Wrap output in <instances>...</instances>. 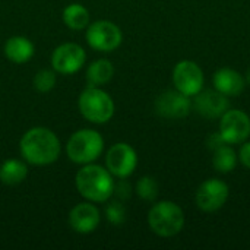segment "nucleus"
Instances as JSON below:
<instances>
[{
    "label": "nucleus",
    "instance_id": "dca6fc26",
    "mask_svg": "<svg viewBox=\"0 0 250 250\" xmlns=\"http://www.w3.org/2000/svg\"><path fill=\"white\" fill-rule=\"evenodd\" d=\"M4 54L13 63H26L34 56V44L25 37H12L4 44Z\"/></svg>",
    "mask_w": 250,
    "mask_h": 250
},
{
    "label": "nucleus",
    "instance_id": "f03ea898",
    "mask_svg": "<svg viewBox=\"0 0 250 250\" xmlns=\"http://www.w3.org/2000/svg\"><path fill=\"white\" fill-rule=\"evenodd\" d=\"M76 189L91 202H105L114 192V180L108 170L89 164L78 171Z\"/></svg>",
    "mask_w": 250,
    "mask_h": 250
},
{
    "label": "nucleus",
    "instance_id": "7ed1b4c3",
    "mask_svg": "<svg viewBox=\"0 0 250 250\" xmlns=\"http://www.w3.org/2000/svg\"><path fill=\"white\" fill-rule=\"evenodd\" d=\"M151 230L160 237H173L179 234L185 226V214L182 208L170 201L155 204L148 214Z\"/></svg>",
    "mask_w": 250,
    "mask_h": 250
},
{
    "label": "nucleus",
    "instance_id": "f257e3e1",
    "mask_svg": "<svg viewBox=\"0 0 250 250\" xmlns=\"http://www.w3.org/2000/svg\"><path fill=\"white\" fill-rule=\"evenodd\" d=\"M21 154L34 166H48L60 155V141L50 129L34 127L22 136Z\"/></svg>",
    "mask_w": 250,
    "mask_h": 250
},
{
    "label": "nucleus",
    "instance_id": "ddd939ff",
    "mask_svg": "<svg viewBox=\"0 0 250 250\" xmlns=\"http://www.w3.org/2000/svg\"><path fill=\"white\" fill-rule=\"evenodd\" d=\"M195 97V110L207 119L221 117L230 107L229 97L217 89H205Z\"/></svg>",
    "mask_w": 250,
    "mask_h": 250
},
{
    "label": "nucleus",
    "instance_id": "423d86ee",
    "mask_svg": "<svg viewBox=\"0 0 250 250\" xmlns=\"http://www.w3.org/2000/svg\"><path fill=\"white\" fill-rule=\"evenodd\" d=\"M120 28L110 21H97L86 31L88 44L98 51H113L122 44Z\"/></svg>",
    "mask_w": 250,
    "mask_h": 250
},
{
    "label": "nucleus",
    "instance_id": "aec40b11",
    "mask_svg": "<svg viewBox=\"0 0 250 250\" xmlns=\"http://www.w3.org/2000/svg\"><path fill=\"white\" fill-rule=\"evenodd\" d=\"M212 164H214V168L217 171L230 173L236 168V164H237L236 152L233 151L231 146H229V144H223L214 149Z\"/></svg>",
    "mask_w": 250,
    "mask_h": 250
},
{
    "label": "nucleus",
    "instance_id": "a878e982",
    "mask_svg": "<svg viewBox=\"0 0 250 250\" xmlns=\"http://www.w3.org/2000/svg\"><path fill=\"white\" fill-rule=\"evenodd\" d=\"M223 144H226V142H224L223 136L220 135V132H218V133L211 135V136H209V139H208V146H209L212 151H214L215 148H218L220 145H223Z\"/></svg>",
    "mask_w": 250,
    "mask_h": 250
},
{
    "label": "nucleus",
    "instance_id": "2eb2a0df",
    "mask_svg": "<svg viewBox=\"0 0 250 250\" xmlns=\"http://www.w3.org/2000/svg\"><path fill=\"white\" fill-rule=\"evenodd\" d=\"M214 86L217 91L227 97H236L245 89V79L243 76L236 72L234 69H220L214 73Z\"/></svg>",
    "mask_w": 250,
    "mask_h": 250
},
{
    "label": "nucleus",
    "instance_id": "393cba45",
    "mask_svg": "<svg viewBox=\"0 0 250 250\" xmlns=\"http://www.w3.org/2000/svg\"><path fill=\"white\" fill-rule=\"evenodd\" d=\"M240 161L250 170V142H245L240 148Z\"/></svg>",
    "mask_w": 250,
    "mask_h": 250
},
{
    "label": "nucleus",
    "instance_id": "b1692460",
    "mask_svg": "<svg viewBox=\"0 0 250 250\" xmlns=\"http://www.w3.org/2000/svg\"><path fill=\"white\" fill-rule=\"evenodd\" d=\"M130 185L125 180V179H122L117 185L114 183V192H113V195L116 193V196L119 198V199H127L129 196H130Z\"/></svg>",
    "mask_w": 250,
    "mask_h": 250
},
{
    "label": "nucleus",
    "instance_id": "6e6552de",
    "mask_svg": "<svg viewBox=\"0 0 250 250\" xmlns=\"http://www.w3.org/2000/svg\"><path fill=\"white\" fill-rule=\"evenodd\" d=\"M220 135L229 145L245 142L250 136V117L242 110H227L221 116Z\"/></svg>",
    "mask_w": 250,
    "mask_h": 250
},
{
    "label": "nucleus",
    "instance_id": "9b49d317",
    "mask_svg": "<svg viewBox=\"0 0 250 250\" xmlns=\"http://www.w3.org/2000/svg\"><path fill=\"white\" fill-rule=\"evenodd\" d=\"M85 59L86 56L81 45L66 42L54 50L51 56V64L56 72L62 75H72L83 66Z\"/></svg>",
    "mask_w": 250,
    "mask_h": 250
},
{
    "label": "nucleus",
    "instance_id": "1a4fd4ad",
    "mask_svg": "<svg viewBox=\"0 0 250 250\" xmlns=\"http://www.w3.org/2000/svg\"><path fill=\"white\" fill-rule=\"evenodd\" d=\"M105 164H107V170L113 176L119 179H126L135 171L138 166V155L130 145L120 142L108 149L105 157Z\"/></svg>",
    "mask_w": 250,
    "mask_h": 250
},
{
    "label": "nucleus",
    "instance_id": "4be33fe9",
    "mask_svg": "<svg viewBox=\"0 0 250 250\" xmlns=\"http://www.w3.org/2000/svg\"><path fill=\"white\" fill-rule=\"evenodd\" d=\"M56 85V73L48 69L40 70L34 78V86L40 92H48Z\"/></svg>",
    "mask_w": 250,
    "mask_h": 250
},
{
    "label": "nucleus",
    "instance_id": "4468645a",
    "mask_svg": "<svg viewBox=\"0 0 250 250\" xmlns=\"http://www.w3.org/2000/svg\"><path fill=\"white\" fill-rule=\"evenodd\" d=\"M69 224L78 233H91L100 224V211L92 204H79L70 211Z\"/></svg>",
    "mask_w": 250,
    "mask_h": 250
},
{
    "label": "nucleus",
    "instance_id": "6ab92c4d",
    "mask_svg": "<svg viewBox=\"0 0 250 250\" xmlns=\"http://www.w3.org/2000/svg\"><path fill=\"white\" fill-rule=\"evenodd\" d=\"M63 21L70 29L81 31L86 28L89 23V12L82 4L73 3V4H69L63 10Z\"/></svg>",
    "mask_w": 250,
    "mask_h": 250
},
{
    "label": "nucleus",
    "instance_id": "39448f33",
    "mask_svg": "<svg viewBox=\"0 0 250 250\" xmlns=\"http://www.w3.org/2000/svg\"><path fill=\"white\" fill-rule=\"evenodd\" d=\"M78 104L81 114L92 123H105L114 114L111 97L97 86H88L81 94Z\"/></svg>",
    "mask_w": 250,
    "mask_h": 250
},
{
    "label": "nucleus",
    "instance_id": "f8f14e48",
    "mask_svg": "<svg viewBox=\"0 0 250 250\" xmlns=\"http://www.w3.org/2000/svg\"><path fill=\"white\" fill-rule=\"evenodd\" d=\"M155 110L166 119H183L192 110V101L180 91H166L155 101Z\"/></svg>",
    "mask_w": 250,
    "mask_h": 250
},
{
    "label": "nucleus",
    "instance_id": "5701e85b",
    "mask_svg": "<svg viewBox=\"0 0 250 250\" xmlns=\"http://www.w3.org/2000/svg\"><path fill=\"white\" fill-rule=\"evenodd\" d=\"M105 215H107V220H108L111 224L120 226V224H123L125 220H126V209H125V207H123L120 202L114 201V202H111V204L107 205V208H105Z\"/></svg>",
    "mask_w": 250,
    "mask_h": 250
},
{
    "label": "nucleus",
    "instance_id": "bb28decb",
    "mask_svg": "<svg viewBox=\"0 0 250 250\" xmlns=\"http://www.w3.org/2000/svg\"><path fill=\"white\" fill-rule=\"evenodd\" d=\"M246 81L250 83V69L248 70V73H246Z\"/></svg>",
    "mask_w": 250,
    "mask_h": 250
},
{
    "label": "nucleus",
    "instance_id": "20e7f679",
    "mask_svg": "<svg viewBox=\"0 0 250 250\" xmlns=\"http://www.w3.org/2000/svg\"><path fill=\"white\" fill-rule=\"evenodd\" d=\"M104 149L103 136L92 129L75 132L66 145L67 157L76 164H89L95 161Z\"/></svg>",
    "mask_w": 250,
    "mask_h": 250
},
{
    "label": "nucleus",
    "instance_id": "f3484780",
    "mask_svg": "<svg viewBox=\"0 0 250 250\" xmlns=\"http://www.w3.org/2000/svg\"><path fill=\"white\" fill-rule=\"evenodd\" d=\"M28 174L26 166L19 160H6L0 166V182L7 186L19 185Z\"/></svg>",
    "mask_w": 250,
    "mask_h": 250
},
{
    "label": "nucleus",
    "instance_id": "a211bd4d",
    "mask_svg": "<svg viewBox=\"0 0 250 250\" xmlns=\"http://www.w3.org/2000/svg\"><path fill=\"white\" fill-rule=\"evenodd\" d=\"M113 75H114L113 64L105 59H100L94 62L86 70L88 86H100L103 83H107L113 78Z\"/></svg>",
    "mask_w": 250,
    "mask_h": 250
},
{
    "label": "nucleus",
    "instance_id": "412c9836",
    "mask_svg": "<svg viewBox=\"0 0 250 250\" xmlns=\"http://www.w3.org/2000/svg\"><path fill=\"white\" fill-rule=\"evenodd\" d=\"M136 193L144 201H155L158 196V183L154 177L145 176L136 183Z\"/></svg>",
    "mask_w": 250,
    "mask_h": 250
},
{
    "label": "nucleus",
    "instance_id": "9d476101",
    "mask_svg": "<svg viewBox=\"0 0 250 250\" xmlns=\"http://www.w3.org/2000/svg\"><path fill=\"white\" fill-rule=\"evenodd\" d=\"M229 192V186L224 182L209 179L199 186L196 192V205L204 212H215L227 202Z\"/></svg>",
    "mask_w": 250,
    "mask_h": 250
},
{
    "label": "nucleus",
    "instance_id": "0eeeda50",
    "mask_svg": "<svg viewBox=\"0 0 250 250\" xmlns=\"http://www.w3.org/2000/svg\"><path fill=\"white\" fill-rule=\"evenodd\" d=\"M173 82L177 91L188 97H195L204 88L202 69L192 60H182L173 70Z\"/></svg>",
    "mask_w": 250,
    "mask_h": 250
}]
</instances>
